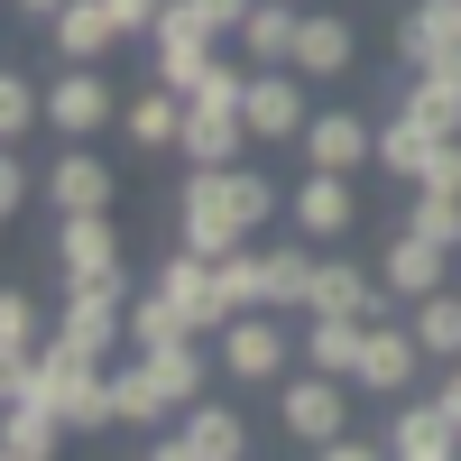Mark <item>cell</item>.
Returning a JSON list of instances; mask_svg holds the SVG:
<instances>
[{"instance_id": "1", "label": "cell", "mask_w": 461, "mask_h": 461, "mask_svg": "<svg viewBox=\"0 0 461 461\" xmlns=\"http://www.w3.org/2000/svg\"><path fill=\"white\" fill-rule=\"evenodd\" d=\"M0 397H37V406H56L74 434H93V425H121V415H111L102 351H84L74 332H47V341H37V360H10V369H0Z\"/></svg>"}, {"instance_id": "2", "label": "cell", "mask_w": 461, "mask_h": 461, "mask_svg": "<svg viewBox=\"0 0 461 461\" xmlns=\"http://www.w3.org/2000/svg\"><path fill=\"white\" fill-rule=\"evenodd\" d=\"M212 341H221V369L240 378V388H277V378L304 360V351H295V332L277 323V304H249V314H230Z\"/></svg>"}, {"instance_id": "3", "label": "cell", "mask_w": 461, "mask_h": 461, "mask_svg": "<svg viewBox=\"0 0 461 461\" xmlns=\"http://www.w3.org/2000/svg\"><path fill=\"white\" fill-rule=\"evenodd\" d=\"M176 240L203 249V258L258 240V230L240 221V203H230V167H194V176H185V194H176Z\"/></svg>"}, {"instance_id": "4", "label": "cell", "mask_w": 461, "mask_h": 461, "mask_svg": "<svg viewBox=\"0 0 461 461\" xmlns=\"http://www.w3.org/2000/svg\"><path fill=\"white\" fill-rule=\"evenodd\" d=\"M277 425L295 434V443H332L341 425H351V378H332V369H286L277 378Z\"/></svg>"}, {"instance_id": "5", "label": "cell", "mask_w": 461, "mask_h": 461, "mask_svg": "<svg viewBox=\"0 0 461 461\" xmlns=\"http://www.w3.org/2000/svg\"><path fill=\"white\" fill-rule=\"evenodd\" d=\"M56 277L65 286H121V230H111V212H56Z\"/></svg>"}, {"instance_id": "6", "label": "cell", "mask_w": 461, "mask_h": 461, "mask_svg": "<svg viewBox=\"0 0 461 461\" xmlns=\"http://www.w3.org/2000/svg\"><path fill=\"white\" fill-rule=\"evenodd\" d=\"M415 369H425V341H415V323H388V314H369L351 388H360V397H406V388H415Z\"/></svg>"}, {"instance_id": "7", "label": "cell", "mask_w": 461, "mask_h": 461, "mask_svg": "<svg viewBox=\"0 0 461 461\" xmlns=\"http://www.w3.org/2000/svg\"><path fill=\"white\" fill-rule=\"evenodd\" d=\"M240 121H249V139H267V148L304 139V121H314V102H304V74H295V65H258V74H249V93H240Z\"/></svg>"}, {"instance_id": "8", "label": "cell", "mask_w": 461, "mask_h": 461, "mask_svg": "<svg viewBox=\"0 0 461 461\" xmlns=\"http://www.w3.org/2000/svg\"><path fill=\"white\" fill-rule=\"evenodd\" d=\"M286 212H295L304 240H351V221H360V185L341 176V167H304V176L286 185Z\"/></svg>"}, {"instance_id": "9", "label": "cell", "mask_w": 461, "mask_h": 461, "mask_svg": "<svg viewBox=\"0 0 461 461\" xmlns=\"http://www.w3.org/2000/svg\"><path fill=\"white\" fill-rule=\"evenodd\" d=\"M167 461H240L249 452V425H240V406H221V397H194L185 406V425L158 434Z\"/></svg>"}, {"instance_id": "10", "label": "cell", "mask_w": 461, "mask_h": 461, "mask_svg": "<svg viewBox=\"0 0 461 461\" xmlns=\"http://www.w3.org/2000/svg\"><path fill=\"white\" fill-rule=\"evenodd\" d=\"M47 121H56V139H93V130L121 121V102H111L102 65H65V74H56V84H47Z\"/></svg>"}, {"instance_id": "11", "label": "cell", "mask_w": 461, "mask_h": 461, "mask_svg": "<svg viewBox=\"0 0 461 461\" xmlns=\"http://www.w3.org/2000/svg\"><path fill=\"white\" fill-rule=\"evenodd\" d=\"M158 286L185 304V314H194V332H221L230 323V295H221V267L203 258V249H185L176 240V258H158Z\"/></svg>"}, {"instance_id": "12", "label": "cell", "mask_w": 461, "mask_h": 461, "mask_svg": "<svg viewBox=\"0 0 461 461\" xmlns=\"http://www.w3.org/2000/svg\"><path fill=\"white\" fill-rule=\"evenodd\" d=\"M56 332H74L84 351H102V360H111V341H130V286H65Z\"/></svg>"}, {"instance_id": "13", "label": "cell", "mask_w": 461, "mask_h": 461, "mask_svg": "<svg viewBox=\"0 0 461 461\" xmlns=\"http://www.w3.org/2000/svg\"><path fill=\"white\" fill-rule=\"evenodd\" d=\"M452 249L443 240H425V230H397V240H388V258H378V277H388V295L397 304H415V295H434V286H452Z\"/></svg>"}, {"instance_id": "14", "label": "cell", "mask_w": 461, "mask_h": 461, "mask_svg": "<svg viewBox=\"0 0 461 461\" xmlns=\"http://www.w3.org/2000/svg\"><path fill=\"white\" fill-rule=\"evenodd\" d=\"M185 158L194 167H240V148H249V121H240V102H185Z\"/></svg>"}, {"instance_id": "15", "label": "cell", "mask_w": 461, "mask_h": 461, "mask_svg": "<svg viewBox=\"0 0 461 461\" xmlns=\"http://www.w3.org/2000/svg\"><path fill=\"white\" fill-rule=\"evenodd\" d=\"M378 158V130L360 121V111H314L304 121V167H341V176H360Z\"/></svg>"}, {"instance_id": "16", "label": "cell", "mask_w": 461, "mask_h": 461, "mask_svg": "<svg viewBox=\"0 0 461 461\" xmlns=\"http://www.w3.org/2000/svg\"><path fill=\"white\" fill-rule=\"evenodd\" d=\"M47 28H56V56H65V65H102V56H111V47L130 37L111 0H65V10H56Z\"/></svg>"}, {"instance_id": "17", "label": "cell", "mask_w": 461, "mask_h": 461, "mask_svg": "<svg viewBox=\"0 0 461 461\" xmlns=\"http://www.w3.org/2000/svg\"><path fill=\"white\" fill-rule=\"evenodd\" d=\"M388 277H369V267H351V258H323L314 267V295H304V314H388Z\"/></svg>"}, {"instance_id": "18", "label": "cell", "mask_w": 461, "mask_h": 461, "mask_svg": "<svg viewBox=\"0 0 461 461\" xmlns=\"http://www.w3.org/2000/svg\"><path fill=\"white\" fill-rule=\"evenodd\" d=\"M360 332H369V314H304L295 323V351H304V369L351 378L360 369Z\"/></svg>"}, {"instance_id": "19", "label": "cell", "mask_w": 461, "mask_h": 461, "mask_svg": "<svg viewBox=\"0 0 461 461\" xmlns=\"http://www.w3.org/2000/svg\"><path fill=\"white\" fill-rule=\"evenodd\" d=\"M74 425L56 406H37V397H0V452L10 461H56V443H65Z\"/></svg>"}, {"instance_id": "20", "label": "cell", "mask_w": 461, "mask_h": 461, "mask_svg": "<svg viewBox=\"0 0 461 461\" xmlns=\"http://www.w3.org/2000/svg\"><path fill=\"white\" fill-rule=\"evenodd\" d=\"M397 47H406V65H461V0H415Z\"/></svg>"}, {"instance_id": "21", "label": "cell", "mask_w": 461, "mask_h": 461, "mask_svg": "<svg viewBox=\"0 0 461 461\" xmlns=\"http://www.w3.org/2000/svg\"><path fill=\"white\" fill-rule=\"evenodd\" d=\"M388 452H397V461H452V452H461V425L443 415V397H425V406H397Z\"/></svg>"}, {"instance_id": "22", "label": "cell", "mask_w": 461, "mask_h": 461, "mask_svg": "<svg viewBox=\"0 0 461 461\" xmlns=\"http://www.w3.org/2000/svg\"><path fill=\"white\" fill-rule=\"evenodd\" d=\"M47 203H56V212H111V167L93 158L84 139H74L65 158H56V176H47Z\"/></svg>"}, {"instance_id": "23", "label": "cell", "mask_w": 461, "mask_h": 461, "mask_svg": "<svg viewBox=\"0 0 461 461\" xmlns=\"http://www.w3.org/2000/svg\"><path fill=\"white\" fill-rule=\"evenodd\" d=\"M258 267H267V304H277V314H304L314 267H323V240H277V249H258Z\"/></svg>"}, {"instance_id": "24", "label": "cell", "mask_w": 461, "mask_h": 461, "mask_svg": "<svg viewBox=\"0 0 461 461\" xmlns=\"http://www.w3.org/2000/svg\"><path fill=\"white\" fill-rule=\"evenodd\" d=\"M295 74H304V84H323V74H351V19L304 10V28H295Z\"/></svg>"}, {"instance_id": "25", "label": "cell", "mask_w": 461, "mask_h": 461, "mask_svg": "<svg viewBox=\"0 0 461 461\" xmlns=\"http://www.w3.org/2000/svg\"><path fill=\"white\" fill-rule=\"evenodd\" d=\"M295 28H304V0H258V10L240 19L249 65H295Z\"/></svg>"}, {"instance_id": "26", "label": "cell", "mask_w": 461, "mask_h": 461, "mask_svg": "<svg viewBox=\"0 0 461 461\" xmlns=\"http://www.w3.org/2000/svg\"><path fill=\"white\" fill-rule=\"evenodd\" d=\"M121 130H130V148H176V139H185V93H176V84H148V93H130Z\"/></svg>"}, {"instance_id": "27", "label": "cell", "mask_w": 461, "mask_h": 461, "mask_svg": "<svg viewBox=\"0 0 461 461\" xmlns=\"http://www.w3.org/2000/svg\"><path fill=\"white\" fill-rule=\"evenodd\" d=\"M434 148H443V139H434L425 121H406V111H397V121L378 130V167H388L397 185H425V167H434Z\"/></svg>"}, {"instance_id": "28", "label": "cell", "mask_w": 461, "mask_h": 461, "mask_svg": "<svg viewBox=\"0 0 461 461\" xmlns=\"http://www.w3.org/2000/svg\"><path fill=\"white\" fill-rule=\"evenodd\" d=\"M130 341L158 351V341H203V332H194V314H185L167 286H148V295H130Z\"/></svg>"}, {"instance_id": "29", "label": "cell", "mask_w": 461, "mask_h": 461, "mask_svg": "<svg viewBox=\"0 0 461 461\" xmlns=\"http://www.w3.org/2000/svg\"><path fill=\"white\" fill-rule=\"evenodd\" d=\"M406 323H415V341H425V360H461V295H452V286L415 295Z\"/></svg>"}, {"instance_id": "30", "label": "cell", "mask_w": 461, "mask_h": 461, "mask_svg": "<svg viewBox=\"0 0 461 461\" xmlns=\"http://www.w3.org/2000/svg\"><path fill=\"white\" fill-rule=\"evenodd\" d=\"M111 415H121L130 434H158L167 415H176V406H167V388H158V378H148V360H139V369H121V378H111Z\"/></svg>"}, {"instance_id": "31", "label": "cell", "mask_w": 461, "mask_h": 461, "mask_svg": "<svg viewBox=\"0 0 461 461\" xmlns=\"http://www.w3.org/2000/svg\"><path fill=\"white\" fill-rule=\"evenodd\" d=\"M139 360H148V378L167 388V406H176V415L203 397V351H194V341H158V351H139Z\"/></svg>"}, {"instance_id": "32", "label": "cell", "mask_w": 461, "mask_h": 461, "mask_svg": "<svg viewBox=\"0 0 461 461\" xmlns=\"http://www.w3.org/2000/svg\"><path fill=\"white\" fill-rule=\"evenodd\" d=\"M37 341H47V314H37L28 286H10V295H0V369H10V360H37Z\"/></svg>"}, {"instance_id": "33", "label": "cell", "mask_w": 461, "mask_h": 461, "mask_svg": "<svg viewBox=\"0 0 461 461\" xmlns=\"http://www.w3.org/2000/svg\"><path fill=\"white\" fill-rule=\"evenodd\" d=\"M406 230H425V240L461 249V194H443V185H415V203H406Z\"/></svg>"}, {"instance_id": "34", "label": "cell", "mask_w": 461, "mask_h": 461, "mask_svg": "<svg viewBox=\"0 0 461 461\" xmlns=\"http://www.w3.org/2000/svg\"><path fill=\"white\" fill-rule=\"evenodd\" d=\"M37 121H47V84H28V74H0V130L28 139Z\"/></svg>"}, {"instance_id": "35", "label": "cell", "mask_w": 461, "mask_h": 461, "mask_svg": "<svg viewBox=\"0 0 461 461\" xmlns=\"http://www.w3.org/2000/svg\"><path fill=\"white\" fill-rule=\"evenodd\" d=\"M277 194H286L277 176H258V167H230V203H240V221H249V230H267V221H277Z\"/></svg>"}, {"instance_id": "36", "label": "cell", "mask_w": 461, "mask_h": 461, "mask_svg": "<svg viewBox=\"0 0 461 461\" xmlns=\"http://www.w3.org/2000/svg\"><path fill=\"white\" fill-rule=\"evenodd\" d=\"M425 185H443V194H461V139H443V148H434V167H425Z\"/></svg>"}, {"instance_id": "37", "label": "cell", "mask_w": 461, "mask_h": 461, "mask_svg": "<svg viewBox=\"0 0 461 461\" xmlns=\"http://www.w3.org/2000/svg\"><path fill=\"white\" fill-rule=\"evenodd\" d=\"M194 10H203V19H212V28H221V37H240V19H249V10H258V0H194Z\"/></svg>"}, {"instance_id": "38", "label": "cell", "mask_w": 461, "mask_h": 461, "mask_svg": "<svg viewBox=\"0 0 461 461\" xmlns=\"http://www.w3.org/2000/svg\"><path fill=\"white\" fill-rule=\"evenodd\" d=\"M111 10H121V28H130V37H148V28H158V10H167V0H111Z\"/></svg>"}, {"instance_id": "39", "label": "cell", "mask_w": 461, "mask_h": 461, "mask_svg": "<svg viewBox=\"0 0 461 461\" xmlns=\"http://www.w3.org/2000/svg\"><path fill=\"white\" fill-rule=\"evenodd\" d=\"M28 185H37V176H28V167L10 158V167H0V203H10V212H19V203H28Z\"/></svg>"}, {"instance_id": "40", "label": "cell", "mask_w": 461, "mask_h": 461, "mask_svg": "<svg viewBox=\"0 0 461 461\" xmlns=\"http://www.w3.org/2000/svg\"><path fill=\"white\" fill-rule=\"evenodd\" d=\"M434 397H443V415L461 425V360H443V388H434Z\"/></svg>"}, {"instance_id": "41", "label": "cell", "mask_w": 461, "mask_h": 461, "mask_svg": "<svg viewBox=\"0 0 461 461\" xmlns=\"http://www.w3.org/2000/svg\"><path fill=\"white\" fill-rule=\"evenodd\" d=\"M19 10H28V19H37V28H47V19H56V10H65V0H19Z\"/></svg>"}]
</instances>
